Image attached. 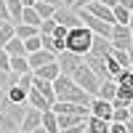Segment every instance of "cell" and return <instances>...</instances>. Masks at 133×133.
Here are the masks:
<instances>
[{"label":"cell","instance_id":"obj_44","mask_svg":"<svg viewBox=\"0 0 133 133\" xmlns=\"http://www.w3.org/2000/svg\"><path fill=\"white\" fill-rule=\"evenodd\" d=\"M45 3H51V5H56V8H59V5H64L61 0H45Z\"/></svg>","mask_w":133,"mask_h":133},{"label":"cell","instance_id":"obj_13","mask_svg":"<svg viewBox=\"0 0 133 133\" xmlns=\"http://www.w3.org/2000/svg\"><path fill=\"white\" fill-rule=\"evenodd\" d=\"M32 88H35V91H40L43 96H45V101H48V104H53V101H56V91H53V83L40 80V77H35V75H32Z\"/></svg>","mask_w":133,"mask_h":133},{"label":"cell","instance_id":"obj_49","mask_svg":"<svg viewBox=\"0 0 133 133\" xmlns=\"http://www.w3.org/2000/svg\"><path fill=\"white\" fill-rule=\"evenodd\" d=\"M83 133H88V130H83Z\"/></svg>","mask_w":133,"mask_h":133},{"label":"cell","instance_id":"obj_32","mask_svg":"<svg viewBox=\"0 0 133 133\" xmlns=\"http://www.w3.org/2000/svg\"><path fill=\"white\" fill-rule=\"evenodd\" d=\"M37 29H40V35H53V32H56V21L53 19H43Z\"/></svg>","mask_w":133,"mask_h":133},{"label":"cell","instance_id":"obj_10","mask_svg":"<svg viewBox=\"0 0 133 133\" xmlns=\"http://www.w3.org/2000/svg\"><path fill=\"white\" fill-rule=\"evenodd\" d=\"M27 61H29V66H32V72H35V69H40L43 64H51V61H56V56H53L51 51L40 48V51H35V53H29V56H27Z\"/></svg>","mask_w":133,"mask_h":133},{"label":"cell","instance_id":"obj_21","mask_svg":"<svg viewBox=\"0 0 133 133\" xmlns=\"http://www.w3.org/2000/svg\"><path fill=\"white\" fill-rule=\"evenodd\" d=\"M43 128H45L48 133H59V117H56V112H43V123H40Z\"/></svg>","mask_w":133,"mask_h":133},{"label":"cell","instance_id":"obj_28","mask_svg":"<svg viewBox=\"0 0 133 133\" xmlns=\"http://www.w3.org/2000/svg\"><path fill=\"white\" fill-rule=\"evenodd\" d=\"M117 85H133V69L130 66H125V69H120V75L115 77Z\"/></svg>","mask_w":133,"mask_h":133},{"label":"cell","instance_id":"obj_6","mask_svg":"<svg viewBox=\"0 0 133 133\" xmlns=\"http://www.w3.org/2000/svg\"><path fill=\"white\" fill-rule=\"evenodd\" d=\"M51 112H56V115H83V117H88V115H91V109H88L85 104H69V101H53V104H51Z\"/></svg>","mask_w":133,"mask_h":133},{"label":"cell","instance_id":"obj_31","mask_svg":"<svg viewBox=\"0 0 133 133\" xmlns=\"http://www.w3.org/2000/svg\"><path fill=\"white\" fill-rule=\"evenodd\" d=\"M40 48H43V43H40V35H35V37L24 40V51H27V56H29V53H35V51H40Z\"/></svg>","mask_w":133,"mask_h":133},{"label":"cell","instance_id":"obj_20","mask_svg":"<svg viewBox=\"0 0 133 133\" xmlns=\"http://www.w3.org/2000/svg\"><path fill=\"white\" fill-rule=\"evenodd\" d=\"M14 27H16V37H21V40H29V37L40 35V29H37V27L24 24V21H19V24H14Z\"/></svg>","mask_w":133,"mask_h":133},{"label":"cell","instance_id":"obj_29","mask_svg":"<svg viewBox=\"0 0 133 133\" xmlns=\"http://www.w3.org/2000/svg\"><path fill=\"white\" fill-rule=\"evenodd\" d=\"M109 53L115 56V61H117L120 66H130V56H128V51H123V48H112Z\"/></svg>","mask_w":133,"mask_h":133},{"label":"cell","instance_id":"obj_15","mask_svg":"<svg viewBox=\"0 0 133 133\" xmlns=\"http://www.w3.org/2000/svg\"><path fill=\"white\" fill-rule=\"evenodd\" d=\"M96 96L104 98V101H115V98H117V83H115V80H101Z\"/></svg>","mask_w":133,"mask_h":133},{"label":"cell","instance_id":"obj_23","mask_svg":"<svg viewBox=\"0 0 133 133\" xmlns=\"http://www.w3.org/2000/svg\"><path fill=\"white\" fill-rule=\"evenodd\" d=\"M5 51H8V56H21V53H27L24 51V40H21V37H11Z\"/></svg>","mask_w":133,"mask_h":133},{"label":"cell","instance_id":"obj_11","mask_svg":"<svg viewBox=\"0 0 133 133\" xmlns=\"http://www.w3.org/2000/svg\"><path fill=\"white\" fill-rule=\"evenodd\" d=\"M85 11L88 14H93L96 19H101V21H109V24H115V16H112V8H107V5H101L98 0H93V3H88L85 5Z\"/></svg>","mask_w":133,"mask_h":133},{"label":"cell","instance_id":"obj_7","mask_svg":"<svg viewBox=\"0 0 133 133\" xmlns=\"http://www.w3.org/2000/svg\"><path fill=\"white\" fill-rule=\"evenodd\" d=\"M88 109H91V115L93 117H101V120H109L112 123V101H104V98H98V96H93L91 98V104H88Z\"/></svg>","mask_w":133,"mask_h":133},{"label":"cell","instance_id":"obj_36","mask_svg":"<svg viewBox=\"0 0 133 133\" xmlns=\"http://www.w3.org/2000/svg\"><path fill=\"white\" fill-rule=\"evenodd\" d=\"M85 130V123H80V125H72V128H61L59 133H83Z\"/></svg>","mask_w":133,"mask_h":133},{"label":"cell","instance_id":"obj_8","mask_svg":"<svg viewBox=\"0 0 133 133\" xmlns=\"http://www.w3.org/2000/svg\"><path fill=\"white\" fill-rule=\"evenodd\" d=\"M40 123H43V112L35 109V107H27V115L21 117L19 130H21V133H32L35 128H40Z\"/></svg>","mask_w":133,"mask_h":133},{"label":"cell","instance_id":"obj_48","mask_svg":"<svg viewBox=\"0 0 133 133\" xmlns=\"http://www.w3.org/2000/svg\"><path fill=\"white\" fill-rule=\"evenodd\" d=\"M128 112H130V117H133V101H130V104H128Z\"/></svg>","mask_w":133,"mask_h":133},{"label":"cell","instance_id":"obj_19","mask_svg":"<svg viewBox=\"0 0 133 133\" xmlns=\"http://www.w3.org/2000/svg\"><path fill=\"white\" fill-rule=\"evenodd\" d=\"M11 37H16V27H14V21H3V24H0V48H5Z\"/></svg>","mask_w":133,"mask_h":133},{"label":"cell","instance_id":"obj_40","mask_svg":"<svg viewBox=\"0 0 133 133\" xmlns=\"http://www.w3.org/2000/svg\"><path fill=\"white\" fill-rule=\"evenodd\" d=\"M98 3L107 5V8H115V5H117V0H98Z\"/></svg>","mask_w":133,"mask_h":133},{"label":"cell","instance_id":"obj_4","mask_svg":"<svg viewBox=\"0 0 133 133\" xmlns=\"http://www.w3.org/2000/svg\"><path fill=\"white\" fill-rule=\"evenodd\" d=\"M53 21H56L59 27H64V29H75V27H80L83 21H80V16H77V11L75 8H66V5H59L56 11H53V16H51Z\"/></svg>","mask_w":133,"mask_h":133},{"label":"cell","instance_id":"obj_37","mask_svg":"<svg viewBox=\"0 0 133 133\" xmlns=\"http://www.w3.org/2000/svg\"><path fill=\"white\" fill-rule=\"evenodd\" d=\"M53 37H56V40H66V29L56 24V32H53Z\"/></svg>","mask_w":133,"mask_h":133},{"label":"cell","instance_id":"obj_30","mask_svg":"<svg viewBox=\"0 0 133 133\" xmlns=\"http://www.w3.org/2000/svg\"><path fill=\"white\" fill-rule=\"evenodd\" d=\"M117 98L125 101V104H130L133 101V85H117Z\"/></svg>","mask_w":133,"mask_h":133},{"label":"cell","instance_id":"obj_35","mask_svg":"<svg viewBox=\"0 0 133 133\" xmlns=\"http://www.w3.org/2000/svg\"><path fill=\"white\" fill-rule=\"evenodd\" d=\"M0 21H11V14H8V5H5V0H0Z\"/></svg>","mask_w":133,"mask_h":133},{"label":"cell","instance_id":"obj_45","mask_svg":"<svg viewBox=\"0 0 133 133\" xmlns=\"http://www.w3.org/2000/svg\"><path fill=\"white\" fill-rule=\"evenodd\" d=\"M61 3H64L66 8H72V5H75V0H61Z\"/></svg>","mask_w":133,"mask_h":133},{"label":"cell","instance_id":"obj_26","mask_svg":"<svg viewBox=\"0 0 133 133\" xmlns=\"http://www.w3.org/2000/svg\"><path fill=\"white\" fill-rule=\"evenodd\" d=\"M112 16H115V24H128L130 11H128V8H123V5H115V8H112Z\"/></svg>","mask_w":133,"mask_h":133},{"label":"cell","instance_id":"obj_34","mask_svg":"<svg viewBox=\"0 0 133 133\" xmlns=\"http://www.w3.org/2000/svg\"><path fill=\"white\" fill-rule=\"evenodd\" d=\"M109 133H128L125 123H109Z\"/></svg>","mask_w":133,"mask_h":133},{"label":"cell","instance_id":"obj_22","mask_svg":"<svg viewBox=\"0 0 133 133\" xmlns=\"http://www.w3.org/2000/svg\"><path fill=\"white\" fill-rule=\"evenodd\" d=\"M5 5H8L11 21H14V24H19V21H21V11H24V5H21V0H5Z\"/></svg>","mask_w":133,"mask_h":133},{"label":"cell","instance_id":"obj_41","mask_svg":"<svg viewBox=\"0 0 133 133\" xmlns=\"http://www.w3.org/2000/svg\"><path fill=\"white\" fill-rule=\"evenodd\" d=\"M35 3H37V0H21V5H24V8H32Z\"/></svg>","mask_w":133,"mask_h":133},{"label":"cell","instance_id":"obj_38","mask_svg":"<svg viewBox=\"0 0 133 133\" xmlns=\"http://www.w3.org/2000/svg\"><path fill=\"white\" fill-rule=\"evenodd\" d=\"M117 5H123V8H128V11H133V0H117Z\"/></svg>","mask_w":133,"mask_h":133},{"label":"cell","instance_id":"obj_18","mask_svg":"<svg viewBox=\"0 0 133 133\" xmlns=\"http://www.w3.org/2000/svg\"><path fill=\"white\" fill-rule=\"evenodd\" d=\"M27 104L35 107V109H40V112H48V109H51V104L45 101V96H43L40 91H35V88H29V93H27Z\"/></svg>","mask_w":133,"mask_h":133},{"label":"cell","instance_id":"obj_46","mask_svg":"<svg viewBox=\"0 0 133 133\" xmlns=\"http://www.w3.org/2000/svg\"><path fill=\"white\" fill-rule=\"evenodd\" d=\"M32 133H48V130H45V128L40 125V128H35V130H32Z\"/></svg>","mask_w":133,"mask_h":133},{"label":"cell","instance_id":"obj_27","mask_svg":"<svg viewBox=\"0 0 133 133\" xmlns=\"http://www.w3.org/2000/svg\"><path fill=\"white\" fill-rule=\"evenodd\" d=\"M128 120H130L128 107H115L112 109V123H128Z\"/></svg>","mask_w":133,"mask_h":133},{"label":"cell","instance_id":"obj_2","mask_svg":"<svg viewBox=\"0 0 133 133\" xmlns=\"http://www.w3.org/2000/svg\"><path fill=\"white\" fill-rule=\"evenodd\" d=\"M66 51L69 53H77V56H85L93 45V32L88 27H75V29H66Z\"/></svg>","mask_w":133,"mask_h":133},{"label":"cell","instance_id":"obj_14","mask_svg":"<svg viewBox=\"0 0 133 133\" xmlns=\"http://www.w3.org/2000/svg\"><path fill=\"white\" fill-rule=\"evenodd\" d=\"M32 72V66L27 61V53H21V56H11V75H29Z\"/></svg>","mask_w":133,"mask_h":133},{"label":"cell","instance_id":"obj_1","mask_svg":"<svg viewBox=\"0 0 133 133\" xmlns=\"http://www.w3.org/2000/svg\"><path fill=\"white\" fill-rule=\"evenodd\" d=\"M53 91H56V101H69V104H85L88 107L91 98H93L88 91H83V88L77 85L69 75H64V72L53 80Z\"/></svg>","mask_w":133,"mask_h":133},{"label":"cell","instance_id":"obj_9","mask_svg":"<svg viewBox=\"0 0 133 133\" xmlns=\"http://www.w3.org/2000/svg\"><path fill=\"white\" fill-rule=\"evenodd\" d=\"M27 93L29 91L16 83V75H14V83H11L8 91H5V101H11V104H27Z\"/></svg>","mask_w":133,"mask_h":133},{"label":"cell","instance_id":"obj_43","mask_svg":"<svg viewBox=\"0 0 133 133\" xmlns=\"http://www.w3.org/2000/svg\"><path fill=\"white\" fill-rule=\"evenodd\" d=\"M125 128H128V133H133V117H130L128 123H125Z\"/></svg>","mask_w":133,"mask_h":133},{"label":"cell","instance_id":"obj_39","mask_svg":"<svg viewBox=\"0 0 133 133\" xmlns=\"http://www.w3.org/2000/svg\"><path fill=\"white\" fill-rule=\"evenodd\" d=\"M88 3H93V0H75V5H72V8H85Z\"/></svg>","mask_w":133,"mask_h":133},{"label":"cell","instance_id":"obj_16","mask_svg":"<svg viewBox=\"0 0 133 133\" xmlns=\"http://www.w3.org/2000/svg\"><path fill=\"white\" fill-rule=\"evenodd\" d=\"M40 43H43V48H45V51L53 53V56H59L61 51H66V43H64V40H56L53 35H40Z\"/></svg>","mask_w":133,"mask_h":133},{"label":"cell","instance_id":"obj_50","mask_svg":"<svg viewBox=\"0 0 133 133\" xmlns=\"http://www.w3.org/2000/svg\"><path fill=\"white\" fill-rule=\"evenodd\" d=\"M0 24H3V21H0Z\"/></svg>","mask_w":133,"mask_h":133},{"label":"cell","instance_id":"obj_47","mask_svg":"<svg viewBox=\"0 0 133 133\" xmlns=\"http://www.w3.org/2000/svg\"><path fill=\"white\" fill-rule=\"evenodd\" d=\"M128 56H130V59H133V43H130V48H128Z\"/></svg>","mask_w":133,"mask_h":133},{"label":"cell","instance_id":"obj_25","mask_svg":"<svg viewBox=\"0 0 133 133\" xmlns=\"http://www.w3.org/2000/svg\"><path fill=\"white\" fill-rule=\"evenodd\" d=\"M21 21H24V24H32V27H40V16H37V11L35 8H24L21 11Z\"/></svg>","mask_w":133,"mask_h":133},{"label":"cell","instance_id":"obj_5","mask_svg":"<svg viewBox=\"0 0 133 133\" xmlns=\"http://www.w3.org/2000/svg\"><path fill=\"white\" fill-rule=\"evenodd\" d=\"M130 43H133V35H130L128 24H112L109 45H112V48H123V51H128V48H130Z\"/></svg>","mask_w":133,"mask_h":133},{"label":"cell","instance_id":"obj_24","mask_svg":"<svg viewBox=\"0 0 133 133\" xmlns=\"http://www.w3.org/2000/svg\"><path fill=\"white\" fill-rule=\"evenodd\" d=\"M32 8L37 11V16H40V19H51V16H53V11H56V5L45 3V0H37V3L32 5Z\"/></svg>","mask_w":133,"mask_h":133},{"label":"cell","instance_id":"obj_17","mask_svg":"<svg viewBox=\"0 0 133 133\" xmlns=\"http://www.w3.org/2000/svg\"><path fill=\"white\" fill-rule=\"evenodd\" d=\"M85 130H88V133H109V120H101V117L88 115V117H85Z\"/></svg>","mask_w":133,"mask_h":133},{"label":"cell","instance_id":"obj_3","mask_svg":"<svg viewBox=\"0 0 133 133\" xmlns=\"http://www.w3.org/2000/svg\"><path fill=\"white\" fill-rule=\"evenodd\" d=\"M69 77H72V80H75L77 85L83 88V91H88L91 96H96L98 85H101V77H98V75H96V72L91 69V66L85 64V59H83V61H80V64H77L75 69L69 72Z\"/></svg>","mask_w":133,"mask_h":133},{"label":"cell","instance_id":"obj_12","mask_svg":"<svg viewBox=\"0 0 133 133\" xmlns=\"http://www.w3.org/2000/svg\"><path fill=\"white\" fill-rule=\"evenodd\" d=\"M32 75H35V77H40V80L53 83V80H56V77L61 75V66H59V61H51V64H43L40 69H35Z\"/></svg>","mask_w":133,"mask_h":133},{"label":"cell","instance_id":"obj_42","mask_svg":"<svg viewBox=\"0 0 133 133\" xmlns=\"http://www.w3.org/2000/svg\"><path fill=\"white\" fill-rule=\"evenodd\" d=\"M128 29H130V35H133V11H130V19H128Z\"/></svg>","mask_w":133,"mask_h":133},{"label":"cell","instance_id":"obj_33","mask_svg":"<svg viewBox=\"0 0 133 133\" xmlns=\"http://www.w3.org/2000/svg\"><path fill=\"white\" fill-rule=\"evenodd\" d=\"M0 72H11V56L5 48H0Z\"/></svg>","mask_w":133,"mask_h":133}]
</instances>
